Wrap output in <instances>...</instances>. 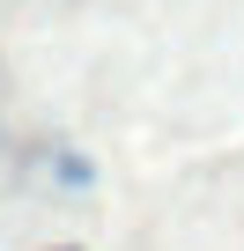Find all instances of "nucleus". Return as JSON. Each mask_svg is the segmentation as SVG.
<instances>
[{
	"label": "nucleus",
	"mask_w": 244,
	"mask_h": 251,
	"mask_svg": "<svg viewBox=\"0 0 244 251\" xmlns=\"http://www.w3.org/2000/svg\"><path fill=\"white\" fill-rule=\"evenodd\" d=\"M59 177H67V185H89V163H81V155L67 148V155H59Z\"/></svg>",
	"instance_id": "1"
}]
</instances>
